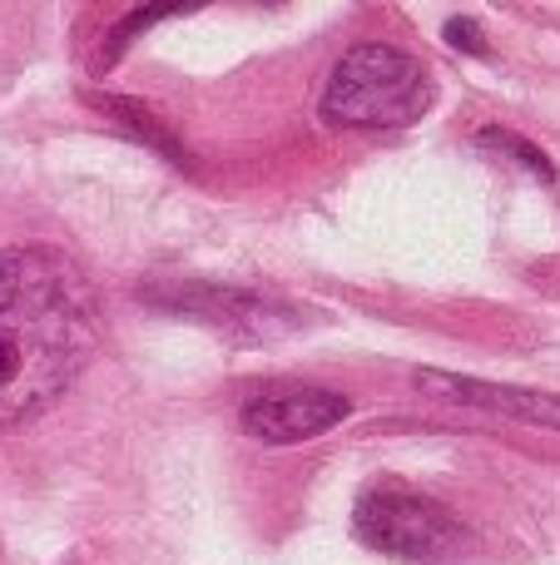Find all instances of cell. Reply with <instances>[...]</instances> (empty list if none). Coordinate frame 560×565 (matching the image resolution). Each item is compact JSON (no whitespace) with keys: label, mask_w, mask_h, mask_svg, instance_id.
<instances>
[{"label":"cell","mask_w":560,"mask_h":565,"mask_svg":"<svg viewBox=\"0 0 560 565\" xmlns=\"http://www.w3.org/2000/svg\"><path fill=\"white\" fill-rule=\"evenodd\" d=\"M99 338V292L75 258L40 244L0 248V427L55 407Z\"/></svg>","instance_id":"obj_1"},{"label":"cell","mask_w":560,"mask_h":565,"mask_svg":"<svg viewBox=\"0 0 560 565\" xmlns=\"http://www.w3.org/2000/svg\"><path fill=\"white\" fill-rule=\"evenodd\" d=\"M432 105V79L407 50L357 45L337 60L323 89V119L337 129H407Z\"/></svg>","instance_id":"obj_2"},{"label":"cell","mask_w":560,"mask_h":565,"mask_svg":"<svg viewBox=\"0 0 560 565\" xmlns=\"http://www.w3.org/2000/svg\"><path fill=\"white\" fill-rule=\"evenodd\" d=\"M353 526L373 551L397 561H452L466 546V526L452 511L417 497V491H392V487L367 491L357 501Z\"/></svg>","instance_id":"obj_3"},{"label":"cell","mask_w":560,"mask_h":565,"mask_svg":"<svg viewBox=\"0 0 560 565\" xmlns=\"http://www.w3.org/2000/svg\"><path fill=\"white\" fill-rule=\"evenodd\" d=\"M353 412V402L343 392H327V387H288V392H263L244 407V431L268 447H293V441L308 437H323L333 431L337 422Z\"/></svg>","instance_id":"obj_4"},{"label":"cell","mask_w":560,"mask_h":565,"mask_svg":"<svg viewBox=\"0 0 560 565\" xmlns=\"http://www.w3.org/2000/svg\"><path fill=\"white\" fill-rule=\"evenodd\" d=\"M422 392L456 407H482L496 417L526 422V427H551L560 431V397L551 392H521V387H502V382H476V377H456V372H417Z\"/></svg>","instance_id":"obj_5"},{"label":"cell","mask_w":560,"mask_h":565,"mask_svg":"<svg viewBox=\"0 0 560 565\" xmlns=\"http://www.w3.org/2000/svg\"><path fill=\"white\" fill-rule=\"evenodd\" d=\"M99 109H109V115H115L119 125H125L134 139H144L149 149H159V154H169V159H174V164H189V159H184V149H179V139L169 135V129L159 125V119L149 115V109L139 105V99H99Z\"/></svg>","instance_id":"obj_6"},{"label":"cell","mask_w":560,"mask_h":565,"mask_svg":"<svg viewBox=\"0 0 560 565\" xmlns=\"http://www.w3.org/2000/svg\"><path fill=\"white\" fill-rule=\"evenodd\" d=\"M482 145L486 149H502V154H511V159H521L526 169H536L541 179H556V169H551V159L541 154V149L531 145V139H521V135H506V129H486L482 135Z\"/></svg>","instance_id":"obj_7"},{"label":"cell","mask_w":560,"mask_h":565,"mask_svg":"<svg viewBox=\"0 0 560 565\" xmlns=\"http://www.w3.org/2000/svg\"><path fill=\"white\" fill-rule=\"evenodd\" d=\"M446 40H452L456 50H466V55H492V45H486V35H476L472 20H452L446 25Z\"/></svg>","instance_id":"obj_8"}]
</instances>
